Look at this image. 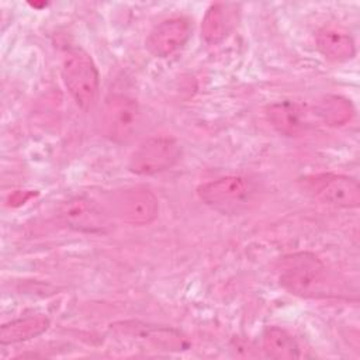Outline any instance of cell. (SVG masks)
I'll return each instance as SVG.
<instances>
[{
    "instance_id": "cell-2",
    "label": "cell",
    "mask_w": 360,
    "mask_h": 360,
    "mask_svg": "<svg viewBox=\"0 0 360 360\" xmlns=\"http://www.w3.org/2000/svg\"><path fill=\"white\" fill-rule=\"evenodd\" d=\"M197 195L205 205L219 214L239 215L256 202L257 190L245 177L225 176L198 186Z\"/></svg>"
},
{
    "instance_id": "cell-15",
    "label": "cell",
    "mask_w": 360,
    "mask_h": 360,
    "mask_svg": "<svg viewBox=\"0 0 360 360\" xmlns=\"http://www.w3.org/2000/svg\"><path fill=\"white\" fill-rule=\"evenodd\" d=\"M263 350L264 353L277 360L297 359L300 357V349L297 342L290 333L278 326H269L263 332Z\"/></svg>"
},
{
    "instance_id": "cell-14",
    "label": "cell",
    "mask_w": 360,
    "mask_h": 360,
    "mask_svg": "<svg viewBox=\"0 0 360 360\" xmlns=\"http://www.w3.org/2000/svg\"><path fill=\"white\" fill-rule=\"evenodd\" d=\"M49 328V319L45 315H30L7 322L0 329V343L14 345L42 335Z\"/></svg>"
},
{
    "instance_id": "cell-1",
    "label": "cell",
    "mask_w": 360,
    "mask_h": 360,
    "mask_svg": "<svg viewBox=\"0 0 360 360\" xmlns=\"http://www.w3.org/2000/svg\"><path fill=\"white\" fill-rule=\"evenodd\" d=\"M278 281L291 294L307 298L336 297V281L325 263L311 252H297L278 262Z\"/></svg>"
},
{
    "instance_id": "cell-5",
    "label": "cell",
    "mask_w": 360,
    "mask_h": 360,
    "mask_svg": "<svg viewBox=\"0 0 360 360\" xmlns=\"http://www.w3.org/2000/svg\"><path fill=\"white\" fill-rule=\"evenodd\" d=\"M181 156L180 143L169 136H153L143 141L131 155L128 167L132 173L149 176L170 169Z\"/></svg>"
},
{
    "instance_id": "cell-4",
    "label": "cell",
    "mask_w": 360,
    "mask_h": 360,
    "mask_svg": "<svg viewBox=\"0 0 360 360\" xmlns=\"http://www.w3.org/2000/svg\"><path fill=\"white\" fill-rule=\"evenodd\" d=\"M141 125L142 111L134 98L114 94L105 100L103 108V132L110 141L125 143L139 132Z\"/></svg>"
},
{
    "instance_id": "cell-13",
    "label": "cell",
    "mask_w": 360,
    "mask_h": 360,
    "mask_svg": "<svg viewBox=\"0 0 360 360\" xmlns=\"http://www.w3.org/2000/svg\"><path fill=\"white\" fill-rule=\"evenodd\" d=\"M115 329L125 335H131L134 338H142L153 345L165 346L167 350H180L186 346L184 339L172 329L158 328L150 325H142L139 322H122L114 325Z\"/></svg>"
},
{
    "instance_id": "cell-6",
    "label": "cell",
    "mask_w": 360,
    "mask_h": 360,
    "mask_svg": "<svg viewBox=\"0 0 360 360\" xmlns=\"http://www.w3.org/2000/svg\"><path fill=\"white\" fill-rule=\"evenodd\" d=\"M304 183L308 193L323 204L338 208H356L360 204V186L349 176L318 174Z\"/></svg>"
},
{
    "instance_id": "cell-11",
    "label": "cell",
    "mask_w": 360,
    "mask_h": 360,
    "mask_svg": "<svg viewBox=\"0 0 360 360\" xmlns=\"http://www.w3.org/2000/svg\"><path fill=\"white\" fill-rule=\"evenodd\" d=\"M235 25V13L229 10V4H211L201 22V37L210 45H217L228 38Z\"/></svg>"
},
{
    "instance_id": "cell-12",
    "label": "cell",
    "mask_w": 360,
    "mask_h": 360,
    "mask_svg": "<svg viewBox=\"0 0 360 360\" xmlns=\"http://www.w3.org/2000/svg\"><path fill=\"white\" fill-rule=\"evenodd\" d=\"M266 115L269 122L285 136H298L308 125L304 111L292 101H281L269 105Z\"/></svg>"
},
{
    "instance_id": "cell-7",
    "label": "cell",
    "mask_w": 360,
    "mask_h": 360,
    "mask_svg": "<svg viewBox=\"0 0 360 360\" xmlns=\"http://www.w3.org/2000/svg\"><path fill=\"white\" fill-rule=\"evenodd\" d=\"M111 207L115 215L131 225L152 222L159 211L156 195L146 187H129L112 195Z\"/></svg>"
},
{
    "instance_id": "cell-9",
    "label": "cell",
    "mask_w": 360,
    "mask_h": 360,
    "mask_svg": "<svg viewBox=\"0 0 360 360\" xmlns=\"http://www.w3.org/2000/svg\"><path fill=\"white\" fill-rule=\"evenodd\" d=\"M191 22L186 17H170L160 21L149 32L145 46L156 58H166L179 51L190 38Z\"/></svg>"
},
{
    "instance_id": "cell-8",
    "label": "cell",
    "mask_w": 360,
    "mask_h": 360,
    "mask_svg": "<svg viewBox=\"0 0 360 360\" xmlns=\"http://www.w3.org/2000/svg\"><path fill=\"white\" fill-rule=\"evenodd\" d=\"M60 217L65 224L79 232L105 233L111 229L108 214L87 197L77 195L63 202Z\"/></svg>"
},
{
    "instance_id": "cell-10",
    "label": "cell",
    "mask_w": 360,
    "mask_h": 360,
    "mask_svg": "<svg viewBox=\"0 0 360 360\" xmlns=\"http://www.w3.org/2000/svg\"><path fill=\"white\" fill-rule=\"evenodd\" d=\"M316 48L329 60L345 62L354 56V41L347 31L336 25H325L316 32Z\"/></svg>"
},
{
    "instance_id": "cell-16",
    "label": "cell",
    "mask_w": 360,
    "mask_h": 360,
    "mask_svg": "<svg viewBox=\"0 0 360 360\" xmlns=\"http://www.w3.org/2000/svg\"><path fill=\"white\" fill-rule=\"evenodd\" d=\"M315 111L318 117L330 127H342L347 124L354 114L352 103L335 94L321 97L315 105Z\"/></svg>"
},
{
    "instance_id": "cell-3",
    "label": "cell",
    "mask_w": 360,
    "mask_h": 360,
    "mask_svg": "<svg viewBox=\"0 0 360 360\" xmlns=\"http://www.w3.org/2000/svg\"><path fill=\"white\" fill-rule=\"evenodd\" d=\"M62 79L76 104L89 110L98 91V72L90 55L80 48L68 49L62 58Z\"/></svg>"
}]
</instances>
